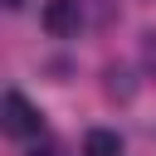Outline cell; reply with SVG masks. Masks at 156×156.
Masks as SVG:
<instances>
[{
    "label": "cell",
    "instance_id": "obj_4",
    "mask_svg": "<svg viewBox=\"0 0 156 156\" xmlns=\"http://www.w3.org/2000/svg\"><path fill=\"white\" fill-rule=\"evenodd\" d=\"M5 5H10V10H20V5H24V0H5Z\"/></svg>",
    "mask_w": 156,
    "mask_h": 156
},
{
    "label": "cell",
    "instance_id": "obj_1",
    "mask_svg": "<svg viewBox=\"0 0 156 156\" xmlns=\"http://www.w3.org/2000/svg\"><path fill=\"white\" fill-rule=\"evenodd\" d=\"M0 122H5V132H10V136H20V141H29V136H39V132H44L39 107H34L20 88H10V93L0 98Z\"/></svg>",
    "mask_w": 156,
    "mask_h": 156
},
{
    "label": "cell",
    "instance_id": "obj_3",
    "mask_svg": "<svg viewBox=\"0 0 156 156\" xmlns=\"http://www.w3.org/2000/svg\"><path fill=\"white\" fill-rule=\"evenodd\" d=\"M83 156H122V136L107 132V127H93L83 136Z\"/></svg>",
    "mask_w": 156,
    "mask_h": 156
},
{
    "label": "cell",
    "instance_id": "obj_2",
    "mask_svg": "<svg viewBox=\"0 0 156 156\" xmlns=\"http://www.w3.org/2000/svg\"><path fill=\"white\" fill-rule=\"evenodd\" d=\"M39 24H44V34H54V39H73L78 24H83V5H78V0H44Z\"/></svg>",
    "mask_w": 156,
    "mask_h": 156
}]
</instances>
